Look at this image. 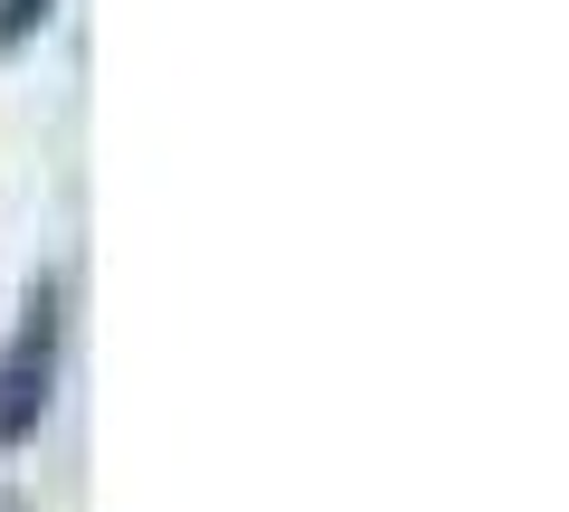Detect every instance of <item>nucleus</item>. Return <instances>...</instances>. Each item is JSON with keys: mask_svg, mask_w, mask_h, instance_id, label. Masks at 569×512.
Wrapping results in <instances>:
<instances>
[{"mask_svg": "<svg viewBox=\"0 0 569 512\" xmlns=\"http://www.w3.org/2000/svg\"><path fill=\"white\" fill-rule=\"evenodd\" d=\"M48 380H58V285H29L20 342L0 351V436H29V428H39Z\"/></svg>", "mask_w": 569, "mask_h": 512, "instance_id": "obj_1", "label": "nucleus"}]
</instances>
